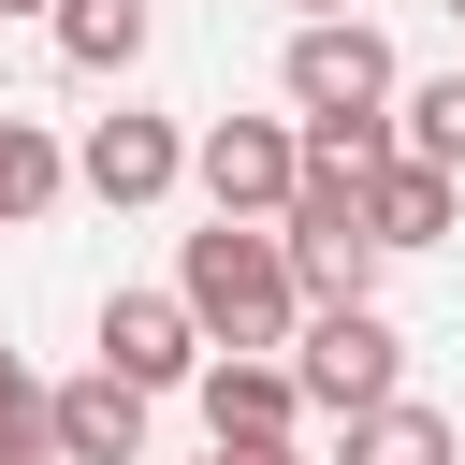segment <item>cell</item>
Masks as SVG:
<instances>
[{
	"label": "cell",
	"instance_id": "obj_1",
	"mask_svg": "<svg viewBox=\"0 0 465 465\" xmlns=\"http://www.w3.org/2000/svg\"><path fill=\"white\" fill-rule=\"evenodd\" d=\"M174 291H189V320L218 349H291L305 334V276H291V232L276 218H203L174 247Z\"/></svg>",
	"mask_w": 465,
	"mask_h": 465
},
{
	"label": "cell",
	"instance_id": "obj_2",
	"mask_svg": "<svg viewBox=\"0 0 465 465\" xmlns=\"http://www.w3.org/2000/svg\"><path fill=\"white\" fill-rule=\"evenodd\" d=\"M291 378H305V407H320V421H363V407H392V392H407V334H392L378 305H305Z\"/></svg>",
	"mask_w": 465,
	"mask_h": 465
},
{
	"label": "cell",
	"instance_id": "obj_3",
	"mask_svg": "<svg viewBox=\"0 0 465 465\" xmlns=\"http://www.w3.org/2000/svg\"><path fill=\"white\" fill-rule=\"evenodd\" d=\"M392 102H407V73H392V44L363 15H305L291 29V116H392Z\"/></svg>",
	"mask_w": 465,
	"mask_h": 465
},
{
	"label": "cell",
	"instance_id": "obj_4",
	"mask_svg": "<svg viewBox=\"0 0 465 465\" xmlns=\"http://www.w3.org/2000/svg\"><path fill=\"white\" fill-rule=\"evenodd\" d=\"M189 174H203L218 218H291V189H305V131H291V116H203Z\"/></svg>",
	"mask_w": 465,
	"mask_h": 465
},
{
	"label": "cell",
	"instance_id": "obj_5",
	"mask_svg": "<svg viewBox=\"0 0 465 465\" xmlns=\"http://www.w3.org/2000/svg\"><path fill=\"white\" fill-rule=\"evenodd\" d=\"M203 320H189V291H116L102 305V363L116 378H145V392H174V378H203Z\"/></svg>",
	"mask_w": 465,
	"mask_h": 465
},
{
	"label": "cell",
	"instance_id": "obj_6",
	"mask_svg": "<svg viewBox=\"0 0 465 465\" xmlns=\"http://www.w3.org/2000/svg\"><path fill=\"white\" fill-rule=\"evenodd\" d=\"M174 174H189L174 116H87V145H73V189H102V203H160Z\"/></svg>",
	"mask_w": 465,
	"mask_h": 465
},
{
	"label": "cell",
	"instance_id": "obj_7",
	"mask_svg": "<svg viewBox=\"0 0 465 465\" xmlns=\"http://www.w3.org/2000/svg\"><path fill=\"white\" fill-rule=\"evenodd\" d=\"M203 436H291L305 421V378L276 363V349H203Z\"/></svg>",
	"mask_w": 465,
	"mask_h": 465
},
{
	"label": "cell",
	"instance_id": "obj_8",
	"mask_svg": "<svg viewBox=\"0 0 465 465\" xmlns=\"http://www.w3.org/2000/svg\"><path fill=\"white\" fill-rule=\"evenodd\" d=\"M58 465H145V378H116V363L58 378Z\"/></svg>",
	"mask_w": 465,
	"mask_h": 465
},
{
	"label": "cell",
	"instance_id": "obj_9",
	"mask_svg": "<svg viewBox=\"0 0 465 465\" xmlns=\"http://www.w3.org/2000/svg\"><path fill=\"white\" fill-rule=\"evenodd\" d=\"M363 203H378V247H436V232L465 218V174H436V160H407V145H392V160L363 174Z\"/></svg>",
	"mask_w": 465,
	"mask_h": 465
},
{
	"label": "cell",
	"instance_id": "obj_10",
	"mask_svg": "<svg viewBox=\"0 0 465 465\" xmlns=\"http://www.w3.org/2000/svg\"><path fill=\"white\" fill-rule=\"evenodd\" d=\"M334 465H465V436L436 421V407H363V421H334Z\"/></svg>",
	"mask_w": 465,
	"mask_h": 465
},
{
	"label": "cell",
	"instance_id": "obj_11",
	"mask_svg": "<svg viewBox=\"0 0 465 465\" xmlns=\"http://www.w3.org/2000/svg\"><path fill=\"white\" fill-rule=\"evenodd\" d=\"M58 189H73V160H58V131L0 102V232H29V218H44Z\"/></svg>",
	"mask_w": 465,
	"mask_h": 465
},
{
	"label": "cell",
	"instance_id": "obj_12",
	"mask_svg": "<svg viewBox=\"0 0 465 465\" xmlns=\"http://www.w3.org/2000/svg\"><path fill=\"white\" fill-rule=\"evenodd\" d=\"M44 29H58L73 73H131V58H145V0H58Z\"/></svg>",
	"mask_w": 465,
	"mask_h": 465
},
{
	"label": "cell",
	"instance_id": "obj_13",
	"mask_svg": "<svg viewBox=\"0 0 465 465\" xmlns=\"http://www.w3.org/2000/svg\"><path fill=\"white\" fill-rule=\"evenodd\" d=\"M0 465H58V392L0 349Z\"/></svg>",
	"mask_w": 465,
	"mask_h": 465
},
{
	"label": "cell",
	"instance_id": "obj_14",
	"mask_svg": "<svg viewBox=\"0 0 465 465\" xmlns=\"http://www.w3.org/2000/svg\"><path fill=\"white\" fill-rule=\"evenodd\" d=\"M407 160H436V174H465V73H436V87H407Z\"/></svg>",
	"mask_w": 465,
	"mask_h": 465
},
{
	"label": "cell",
	"instance_id": "obj_15",
	"mask_svg": "<svg viewBox=\"0 0 465 465\" xmlns=\"http://www.w3.org/2000/svg\"><path fill=\"white\" fill-rule=\"evenodd\" d=\"M203 465H305V450H291V436H218Z\"/></svg>",
	"mask_w": 465,
	"mask_h": 465
},
{
	"label": "cell",
	"instance_id": "obj_16",
	"mask_svg": "<svg viewBox=\"0 0 465 465\" xmlns=\"http://www.w3.org/2000/svg\"><path fill=\"white\" fill-rule=\"evenodd\" d=\"M291 15H363V0H291Z\"/></svg>",
	"mask_w": 465,
	"mask_h": 465
},
{
	"label": "cell",
	"instance_id": "obj_17",
	"mask_svg": "<svg viewBox=\"0 0 465 465\" xmlns=\"http://www.w3.org/2000/svg\"><path fill=\"white\" fill-rule=\"evenodd\" d=\"M0 15H58V0H0Z\"/></svg>",
	"mask_w": 465,
	"mask_h": 465
},
{
	"label": "cell",
	"instance_id": "obj_18",
	"mask_svg": "<svg viewBox=\"0 0 465 465\" xmlns=\"http://www.w3.org/2000/svg\"><path fill=\"white\" fill-rule=\"evenodd\" d=\"M450 15H465V0H450Z\"/></svg>",
	"mask_w": 465,
	"mask_h": 465
}]
</instances>
